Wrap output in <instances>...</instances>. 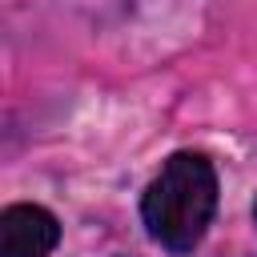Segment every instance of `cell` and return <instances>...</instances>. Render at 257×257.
<instances>
[{
	"instance_id": "2",
	"label": "cell",
	"mask_w": 257,
	"mask_h": 257,
	"mask_svg": "<svg viewBox=\"0 0 257 257\" xmlns=\"http://www.w3.org/2000/svg\"><path fill=\"white\" fill-rule=\"evenodd\" d=\"M60 241V225L40 205H8L0 213V257H48Z\"/></svg>"
},
{
	"instance_id": "3",
	"label": "cell",
	"mask_w": 257,
	"mask_h": 257,
	"mask_svg": "<svg viewBox=\"0 0 257 257\" xmlns=\"http://www.w3.org/2000/svg\"><path fill=\"white\" fill-rule=\"evenodd\" d=\"M253 221H257V205H253Z\"/></svg>"
},
{
	"instance_id": "1",
	"label": "cell",
	"mask_w": 257,
	"mask_h": 257,
	"mask_svg": "<svg viewBox=\"0 0 257 257\" xmlns=\"http://www.w3.org/2000/svg\"><path fill=\"white\" fill-rule=\"evenodd\" d=\"M217 213V169L205 153H173L141 197L149 237L169 253H193Z\"/></svg>"
}]
</instances>
